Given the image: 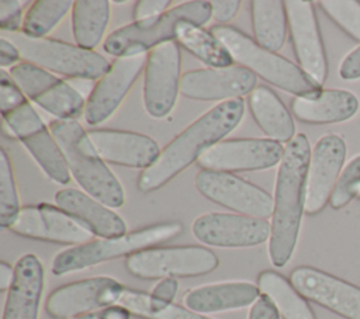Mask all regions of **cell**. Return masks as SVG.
Instances as JSON below:
<instances>
[{"instance_id": "cell-45", "label": "cell", "mask_w": 360, "mask_h": 319, "mask_svg": "<svg viewBox=\"0 0 360 319\" xmlns=\"http://www.w3.org/2000/svg\"><path fill=\"white\" fill-rule=\"evenodd\" d=\"M15 268L6 261H0V291H8L14 281Z\"/></svg>"}, {"instance_id": "cell-27", "label": "cell", "mask_w": 360, "mask_h": 319, "mask_svg": "<svg viewBox=\"0 0 360 319\" xmlns=\"http://www.w3.org/2000/svg\"><path fill=\"white\" fill-rule=\"evenodd\" d=\"M249 110L269 139L288 143L295 136L294 119L280 100L267 86H257L248 97Z\"/></svg>"}, {"instance_id": "cell-34", "label": "cell", "mask_w": 360, "mask_h": 319, "mask_svg": "<svg viewBox=\"0 0 360 319\" xmlns=\"http://www.w3.org/2000/svg\"><path fill=\"white\" fill-rule=\"evenodd\" d=\"M21 207L14 180V171L8 155L0 150V226L10 228L17 218Z\"/></svg>"}, {"instance_id": "cell-39", "label": "cell", "mask_w": 360, "mask_h": 319, "mask_svg": "<svg viewBox=\"0 0 360 319\" xmlns=\"http://www.w3.org/2000/svg\"><path fill=\"white\" fill-rule=\"evenodd\" d=\"M239 7H240L239 0H214L211 1L212 18L217 20L218 22H222V25H225V22L231 21L236 15Z\"/></svg>"}, {"instance_id": "cell-41", "label": "cell", "mask_w": 360, "mask_h": 319, "mask_svg": "<svg viewBox=\"0 0 360 319\" xmlns=\"http://www.w3.org/2000/svg\"><path fill=\"white\" fill-rule=\"evenodd\" d=\"M249 319H280V315L270 299L260 295V298L252 305Z\"/></svg>"}, {"instance_id": "cell-38", "label": "cell", "mask_w": 360, "mask_h": 319, "mask_svg": "<svg viewBox=\"0 0 360 319\" xmlns=\"http://www.w3.org/2000/svg\"><path fill=\"white\" fill-rule=\"evenodd\" d=\"M172 6L170 0H141L135 3L134 18L135 21H143L152 17H158L169 11Z\"/></svg>"}, {"instance_id": "cell-26", "label": "cell", "mask_w": 360, "mask_h": 319, "mask_svg": "<svg viewBox=\"0 0 360 319\" xmlns=\"http://www.w3.org/2000/svg\"><path fill=\"white\" fill-rule=\"evenodd\" d=\"M359 110L357 97L349 90H321L291 101L294 117L307 124H336L352 118Z\"/></svg>"}, {"instance_id": "cell-5", "label": "cell", "mask_w": 360, "mask_h": 319, "mask_svg": "<svg viewBox=\"0 0 360 319\" xmlns=\"http://www.w3.org/2000/svg\"><path fill=\"white\" fill-rule=\"evenodd\" d=\"M212 18L211 1L195 0L172 7L162 15L134 21L114 30L104 41L103 49L115 58L146 55L162 44L176 41V28L181 21L204 27Z\"/></svg>"}, {"instance_id": "cell-21", "label": "cell", "mask_w": 360, "mask_h": 319, "mask_svg": "<svg viewBox=\"0 0 360 319\" xmlns=\"http://www.w3.org/2000/svg\"><path fill=\"white\" fill-rule=\"evenodd\" d=\"M346 150L345 139L336 134H326L315 143L307 174L305 212L308 215L321 212L329 202L345 164Z\"/></svg>"}, {"instance_id": "cell-18", "label": "cell", "mask_w": 360, "mask_h": 319, "mask_svg": "<svg viewBox=\"0 0 360 319\" xmlns=\"http://www.w3.org/2000/svg\"><path fill=\"white\" fill-rule=\"evenodd\" d=\"M200 242L215 247H252L270 239L271 223L240 214L210 212L198 216L191 226Z\"/></svg>"}, {"instance_id": "cell-31", "label": "cell", "mask_w": 360, "mask_h": 319, "mask_svg": "<svg viewBox=\"0 0 360 319\" xmlns=\"http://www.w3.org/2000/svg\"><path fill=\"white\" fill-rule=\"evenodd\" d=\"M176 42L210 67H228L235 62L228 49L211 31L191 21L179 22Z\"/></svg>"}, {"instance_id": "cell-23", "label": "cell", "mask_w": 360, "mask_h": 319, "mask_svg": "<svg viewBox=\"0 0 360 319\" xmlns=\"http://www.w3.org/2000/svg\"><path fill=\"white\" fill-rule=\"evenodd\" d=\"M14 268L3 319H38L45 282L44 266L35 254L28 253L18 259Z\"/></svg>"}, {"instance_id": "cell-7", "label": "cell", "mask_w": 360, "mask_h": 319, "mask_svg": "<svg viewBox=\"0 0 360 319\" xmlns=\"http://www.w3.org/2000/svg\"><path fill=\"white\" fill-rule=\"evenodd\" d=\"M7 39L20 49L21 58L25 62L66 77L98 80L111 66V63L96 51H89L65 41L32 38L22 32L8 34Z\"/></svg>"}, {"instance_id": "cell-14", "label": "cell", "mask_w": 360, "mask_h": 319, "mask_svg": "<svg viewBox=\"0 0 360 319\" xmlns=\"http://www.w3.org/2000/svg\"><path fill=\"white\" fill-rule=\"evenodd\" d=\"M124 285L111 277H93L62 285L46 299V312L56 319H72L117 305Z\"/></svg>"}, {"instance_id": "cell-4", "label": "cell", "mask_w": 360, "mask_h": 319, "mask_svg": "<svg viewBox=\"0 0 360 319\" xmlns=\"http://www.w3.org/2000/svg\"><path fill=\"white\" fill-rule=\"evenodd\" d=\"M210 31L228 49L235 62L267 83L295 97L316 94L322 90V84L315 82L298 65L276 52L264 49L240 30L219 24L214 25Z\"/></svg>"}, {"instance_id": "cell-6", "label": "cell", "mask_w": 360, "mask_h": 319, "mask_svg": "<svg viewBox=\"0 0 360 319\" xmlns=\"http://www.w3.org/2000/svg\"><path fill=\"white\" fill-rule=\"evenodd\" d=\"M181 230L183 226L179 222H162L117 237L93 239L56 254L52 261V273L55 275H65L112 259L128 257L136 252L169 240Z\"/></svg>"}, {"instance_id": "cell-40", "label": "cell", "mask_w": 360, "mask_h": 319, "mask_svg": "<svg viewBox=\"0 0 360 319\" xmlns=\"http://www.w3.org/2000/svg\"><path fill=\"white\" fill-rule=\"evenodd\" d=\"M339 74L345 80L360 79V46L352 51L340 63Z\"/></svg>"}, {"instance_id": "cell-11", "label": "cell", "mask_w": 360, "mask_h": 319, "mask_svg": "<svg viewBox=\"0 0 360 319\" xmlns=\"http://www.w3.org/2000/svg\"><path fill=\"white\" fill-rule=\"evenodd\" d=\"M194 184L205 198L240 215L262 219L273 215L274 198L266 190L232 173L201 170Z\"/></svg>"}, {"instance_id": "cell-15", "label": "cell", "mask_w": 360, "mask_h": 319, "mask_svg": "<svg viewBox=\"0 0 360 319\" xmlns=\"http://www.w3.org/2000/svg\"><path fill=\"white\" fill-rule=\"evenodd\" d=\"M288 31L298 66L315 82L323 84L328 77V59L312 1H284Z\"/></svg>"}, {"instance_id": "cell-12", "label": "cell", "mask_w": 360, "mask_h": 319, "mask_svg": "<svg viewBox=\"0 0 360 319\" xmlns=\"http://www.w3.org/2000/svg\"><path fill=\"white\" fill-rule=\"evenodd\" d=\"M283 155V145L269 138L224 139L205 150L197 163L211 171H252L280 164Z\"/></svg>"}, {"instance_id": "cell-43", "label": "cell", "mask_w": 360, "mask_h": 319, "mask_svg": "<svg viewBox=\"0 0 360 319\" xmlns=\"http://www.w3.org/2000/svg\"><path fill=\"white\" fill-rule=\"evenodd\" d=\"M179 289V282L176 278H162L153 288L152 295L165 302H173Z\"/></svg>"}, {"instance_id": "cell-3", "label": "cell", "mask_w": 360, "mask_h": 319, "mask_svg": "<svg viewBox=\"0 0 360 319\" xmlns=\"http://www.w3.org/2000/svg\"><path fill=\"white\" fill-rule=\"evenodd\" d=\"M48 126L79 185L110 208L124 205L121 183L98 155L82 124L77 119H53Z\"/></svg>"}, {"instance_id": "cell-20", "label": "cell", "mask_w": 360, "mask_h": 319, "mask_svg": "<svg viewBox=\"0 0 360 319\" xmlns=\"http://www.w3.org/2000/svg\"><path fill=\"white\" fill-rule=\"evenodd\" d=\"M257 87V76L238 65L188 70L181 76L180 93L198 101H228L249 96Z\"/></svg>"}, {"instance_id": "cell-44", "label": "cell", "mask_w": 360, "mask_h": 319, "mask_svg": "<svg viewBox=\"0 0 360 319\" xmlns=\"http://www.w3.org/2000/svg\"><path fill=\"white\" fill-rule=\"evenodd\" d=\"M129 312L127 309H124L120 305H114L97 312H91V313H86L77 318H72V319H129Z\"/></svg>"}, {"instance_id": "cell-19", "label": "cell", "mask_w": 360, "mask_h": 319, "mask_svg": "<svg viewBox=\"0 0 360 319\" xmlns=\"http://www.w3.org/2000/svg\"><path fill=\"white\" fill-rule=\"evenodd\" d=\"M294 288L309 299L346 319H360V287L309 266L290 274Z\"/></svg>"}, {"instance_id": "cell-2", "label": "cell", "mask_w": 360, "mask_h": 319, "mask_svg": "<svg viewBox=\"0 0 360 319\" xmlns=\"http://www.w3.org/2000/svg\"><path fill=\"white\" fill-rule=\"evenodd\" d=\"M311 152L308 138L304 134H297L285 145L278 164L269 239V254L276 267H284L297 246L301 219L305 212L307 174Z\"/></svg>"}, {"instance_id": "cell-16", "label": "cell", "mask_w": 360, "mask_h": 319, "mask_svg": "<svg viewBox=\"0 0 360 319\" xmlns=\"http://www.w3.org/2000/svg\"><path fill=\"white\" fill-rule=\"evenodd\" d=\"M8 229L24 237L76 246L93 240L94 236L79 221L51 204L22 207Z\"/></svg>"}, {"instance_id": "cell-36", "label": "cell", "mask_w": 360, "mask_h": 319, "mask_svg": "<svg viewBox=\"0 0 360 319\" xmlns=\"http://www.w3.org/2000/svg\"><path fill=\"white\" fill-rule=\"evenodd\" d=\"M360 194V155L354 156L342 170L335 188L332 191L329 204L333 209L346 207L353 198Z\"/></svg>"}, {"instance_id": "cell-30", "label": "cell", "mask_w": 360, "mask_h": 319, "mask_svg": "<svg viewBox=\"0 0 360 319\" xmlns=\"http://www.w3.org/2000/svg\"><path fill=\"white\" fill-rule=\"evenodd\" d=\"M110 18V1L77 0L72 8V31L76 45L94 51L100 45Z\"/></svg>"}, {"instance_id": "cell-1", "label": "cell", "mask_w": 360, "mask_h": 319, "mask_svg": "<svg viewBox=\"0 0 360 319\" xmlns=\"http://www.w3.org/2000/svg\"><path fill=\"white\" fill-rule=\"evenodd\" d=\"M245 115V100L233 98L221 101L210 108L186 129L174 136L162 150L152 166L142 170L138 177V188L150 193L198 162L205 150L232 132Z\"/></svg>"}, {"instance_id": "cell-28", "label": "cell", "mask_w": 360, "mask_h": 319, "mask_svg": "<svg viewBox=\"0 0 360 319\" xmlns=\"http://www.w3.org/2000/svg\"><path fill=\"white\" fill-rule=\"evenodd\" d=\"M257 287L283 319H316L308 301L294 288L291 281L277 271H262L257 277Z\"/></svg>"}, {"instance_id": "cell-10", "label": "cell", "mask_w": 360, "mask_h": 319, "mask_svg": "<svg viewBox=\"0 0 360 319\" xmlns=\"http://www.w3.org/2000/svg\"><path fill=\"white\" fill-rule=\"evenodd\" d=\"M10 76L31 101L58 119H77L84 115V97L51 72L22 60L10 69Z\"/></svg>"}, {"instance_id": "cell-42", "label": "cell", "mask_w": 360, "mask_h": 319, "mask_svg": "<svg viewBox=\"0 0 360 319\" xmlns=\"http://www.w3.org/2000/svg\"><path fill=\"white\" fill-rule=\"evenodd\" d=\"M20 59H21L20 49L6 37H1L0 38V66L11 69L17 63H20Z\"/></svg>"}, {"instance_id": "cell-29", "label": "cell", "mask_w": 360, "mask_h": 319, "mask_svg": "<svg viewBox=\"0 0 360 319\" xmlns=\"http://www.w3.org/2000/svg\"><path fill=\"white\" fill-rule=\"evenodd\" d=\"M250 13L255 41L267 51H280L288 30L284 1L253 0L250 1Z\"/></svg>"}, {"instance_id": "cell-22", "label": "cell", "mask_w": 360, "mask_h": 319, "mask_svg": "<svg viewBox=\"0 0 360 319\" xmlns=\"http://www.w3.org/2000/svg\"><path fill=\"white\" fill-rule=\"evenodd\" d=\"M89 136L104 162L118 166L145 170L155 163L162 150L152 138L129 131L93 129Z\"/></svg>"}, {"instance_id": "cell-32", "label": "cell", "mask_w": 360, "mask_h": 319, "mask_svg": "<svg viewBox=\"0 0 360 319\" xmlns=\"http://www.w3.org/2000/svg\"><path fill=\"white\" fill-rule=\"evenodd\" d=\"M117 305L143 319H211L202 313L188 309L187 306L165 302L155 298L152 294L127 287H124Z\"/></svg>"}, {"instance_id": "cell-17", "label": "cell", "mask_w": 360, "mask_h": 319, "mask_svg": "<svg viewBox=\"0 0 360 319\" xmlns=\"http://www.w3.org/2000/svg\"><path fill=\"white\" fill-rule=\"evenodd\" d=\"M146 60V55L114 59L110 69L97 80L86 100L84 119L89 125H100L117 111L132 84L145 69Z\"/></svg>"}, {"instance_id": "cell-24", "label": "cell", "mask_w": 360, "mask_h": 319, "mask_svg": "<svg viewBox=\"0 0 360 319\" xmlns=\"http://www.w3.org/2000/svg\"><path fill=\"white\" fill-rule=\"evenodd\" d=\"M55 201L60 209L79 221L93 235L100 237H117L127 233L124 219L87 193L75 188H63L55 194Z\"/></svg>"}, {"instance_id": "cell-13", "label": "cell", "mask_w": 360, "mask_h": 319, "mask_svg": "<svg viewBox=\"0 0 360 319\" xmlns=\"http://www.w3.org/2000/svg\"><path fill=\"white\" fill-rule=\"evenodd\" d=\"M181 53L176 41L149 52L143 74V105L153 118H163L173 110L180 91Z\"/></svg>"}, {"instance_id": "cell-35", "label": "cell", "mask_w": 360, "mask_h": 319, "mask_svg": "<svg viewBox=\"0 0 360 319\" xmlns=\"http://www.w3.org/2000/svg\"><path fill=\"white\" fill-rule=\"evenodd\" d=\"M328 17L346 34L360 42V1L357 0H322L319 1Z\"/></svg>"}, {"instance_id": "cell-8", "label": "cell", "mask_w": 360, "mask_h": 319, "mask_svg": "<svg viewBox=\"0 0 360 319\" xmlns=\"http://www.w3.org/2000/svg\"><path fill=\"white\" fill-rule=\"evenodd\" d=\"M3 129L10 138L22 142L31 156L49 178L59 184H69L70 170L49 126L25 98L18 105L1 112Z\"/></svg>"}, {"instance_id": "cell-37", "label": "cell", "mask_w": 360, "mask_h": 319, "mask_svg": "<svg viewBox=\"0 0 360 319\" xmlns=\"http://www.w3.org/2000/svg\"><path fill=\"white\" fill-rule=\"evenodd\" d=\"M21 0H1L0 1V28L4 32L14 34L22 31L24 17H22Z\"/></svg>"}, {"instance_id": "cell-46", "label": "cell", "mask_w": 360, "mask_h": 319, "mask_svg": "<svg viewBox=\"0 0 360 319\" xmlns=\"http://www.w3.org/2000/svg\"><path fill=\"white\" fill-rule=\"evenodd\" d=\"M359 200H360V194H359Z\"/></svg>"}, {"instance_id": "cell-33", "label": "cell", "mask_w": 360, "mask_h": 319, "mask_svg": "<svg viewBox=\"0 0 360 319\" xmlns=\"http://www.w3.org/2000/svg\"><path fill=\"white\" fill-rule=\"evenodd\" d=\"M70 0H37L24 15L22 34L32 38H46V35L73 8Z\"/></svg>"}, {"instance_id": "cell-9", "label": "cell", "mask_w": 360, "mask_h": 319, "mask_svg": "<svg viewBox=\"0 0 360 319\" xmlns=\"http://www.w3.org/2000/svg\"><path fill=\"white\" fill-rule=\"evenodd\" d=\"M218 264V256L202 246L149 247L125 259L127 270L142 280L204 275Z\"/></svg>"}, {"instance_id": "cell-25", "label": "cell", "mask_w": 360, "mask_h": 319, "mask_svg": "<svg viewBox=\"0 0 360 319\" xmlns=\"http://www.w3.org/2000/svg\"><path fill=\"white\" fill-rule=\"evenodd\" d=\"M257 285L248 281H226L197 287L184 295V305L198 313H215L253 305L260 298Z\"/></svg>"}]
</instances>
